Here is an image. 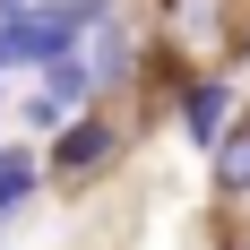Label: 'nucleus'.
<instances>
[{"label": "nucleus", "mask_w": 250, "mask_h": 250, "mask_svg": "<svg viewBox=\"0 0 250 250\" xmlns=\"http://www.w3.org/2000/svg\"><path fill=\"white\" fill-rule=\"evenodd\" d=\"M233 52H242V61H250V35H242V43H233Z\"/></svg>", "instance_id": "obj_8"}, {"label": "nucleus", "mask_w": 250, "mask_h": 250, "mask_svg": "<svg viewBox=\"0 0 250 250\" xmlns=\"http://www.w3.org/2000/svg\"><path fill=\"white\" fill-rule=\"evenodd\" d=\"M104 0H26L18 18H9V52H18V69H43V61H61V52H78V35H86V18H95Z\"/></svg>", "instance_id": "obj_1"}, {"label": "nucleus", "mask_w": 250, "mask_h": 250, "mask_svg": "<svg viewBox=\"0 0 250 250\" xmlns=\"http://www.w3.org/2000/svg\"><path fill=\"white\" fill-rule=\"evenodd\" d=\"M207 155H216V190L225 199H250V121H225Z\"/></svg>", "instance_id": "obj_6"}, {"label": "nucleus", "mask_w": 250, "mask_h": 250, "mask_svg": "<svg viewBox=\"0 0 250 250\" xmlns=\"http://www.w3.org/2000/svg\"><path fill=\"white\" fill-rule=\"evenodd\" d=\"M78 43H86V69H95V86H121V78L138 69V43H129V18H121V9H95Z\"/></svg>", "instance_id": "obj_4"}, {"label": "nucleus", "mask_w": 250, "mask_h": 250, "mask_svg": "<svg viewBox=\"0 0 250 250\" xmlns=\"http://www.w3.org/2000/svg\"><path fill=\"white\" fill-rule=\"evenodd\" d=\"M0 233H9V216H0Z\"/></svg>", "instance_id": "obj_9"}, {"label": "nucleus", "mask_w": 250, "mask_h": 250, "mask_svg": "<svg viewBox=\"0 0 250 250\" xmlns=\"http://www.w3.org/2000/svg\"><path fill=\"white\" fill-rule=\"evenodd\" d=\"M35 181H43V164H26V155H0V216H18V207L35 199Z\"/></svg>", "instance_id": "obj_7"}, {"label": "nucleus", "mask_w": 250, "mask_h": 250, "mask_svg": "<svg viewBox=\"0 0 250 250\" xmlns=\"http://www.w3.org/2000/svg\"><path fill=\"white\" fill-rule=\"evenodd\" d=\"M225 121H233V86L225 78H190V86H181V129H190V147H216Z\"/></svg>", "instance_id": "obj_5"}, {"label": "nucleus", "mask_w": 250, "mask_h": 250, "mask_svg": "<svg viewBox=\"0 0 250 250\" xmlns=\"http://www.w3.org/2000/svg\"><path fill=\"white\" fill-rule=\"evenodd\" d=\"M121 155V129L104 121V112H69V121L52 129V155H43V173L52 181H95L104 164Z\"/></svg>", "instance_id": "obj_2"}, {"label": "nucleus", "mask_w": 250, "mask_h": 250, "mask_svg": "<svg viewBox=\"0 0 250 250\" xmlns=\"http://www.w3.org/2000/svg\"><path fill=\"white\" fill-rule=\"evenodd\" d=\"M86 95H104L95 86V69L78 61V52H61V61H43V95H26V129H61L69 112H86Z\"/></svg>", "instance_id": "obj_3"}]
</instances>
